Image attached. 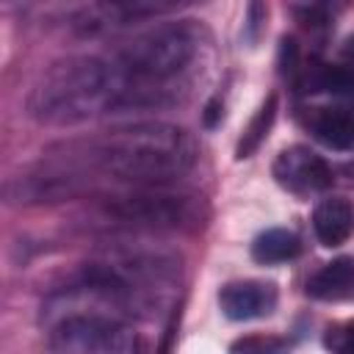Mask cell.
<instances>
[{"label":"cell","instance_id":"5bb4252c","mask_svg":"<svg viewBox=\"0 0 354 354\" xmlns=\"http://www.w3.org/2000/svg\"><path fill=\"white\" fill-rule=\"evenodd\" d=\"M310 91H324L337 100L354 102V69L351 66H318L310 75Z\"/></svg>","mask_w":354,"mask_h":354},{"label":"cell","instance_id":"2e32d148","mask_svg":"<svg viewBox=\"0 0 354 354\" xmlns=\"http://www.w3.org/2000/svg\"><path fill=\"white\" fill-rule=\"evenodd\" d=\"M326 346L329 348H337V351H354V324H346L340 329H329L326 335Z\"/></svg>","mask_w":354,"mask_h":354},{"label":"cell","instance_id":"8992f818","mask_svg":"<svg viewBox=\"0 0 354 354\" xmlns=\"http://www.w3.org/2000/svg\"><path fill=\"white\" fill-rule=\"evenodd\" d=\"M191 3L196 0H94L77 17V28H83L86 33H102V30L124 28L130 22L174 14Z\"/></svg>","mask_w":354,"mask_h":354},{"label":"cell","instance_id":"52a82bcc","mask_svg":"<svg viewBox=\"0 0 354 354\" xmlns=\"http://www.w3.org/2000/svg\"><path fill=\"white\" fill-rule=\"evenodd\" d=\"M271 174L285 191L299 194V196L326 191L335 183L329 163L321 155H315L310 147H301V144L282 149L271 166Z\"/></svg>","mask_w":354,"mask_h":354},{"label":"cell","instance_id":"ac0fdd59","mask_svg":"<svg viewBox=\"0 0 354 354\" xmlns=\"http://www.w3.org/2000/svg\"><path fill=\"white\" fill-rule=\"evenodd\" d=\"M216 119H221V102H218V100H213V102L205 108V124H207V127H213V124H216Z\"/></svg>","mask_w":354,"mask_h":354},{"label":"cell","instance_id":"7a4b0ae2","mask_svg":"<svg viewBox=\"0 0 354 354\" xmlns=\"http://www.w3.org/2000/svg\"><path fill=\"white\" fill-rule=\"evenodd\" d=\"M210 47V33L194 19L158 25L122 50L108 64L113 75L111 111L166 108L191 91L196 64Z\"/></svg>","mask_w":354,"mask_h":354},{"label":"cell","instance_id":"d6986e66","mask_svg":"<svg viewBox=\"0 0 354 354\" xmlns=\"http://www.w3.org/2000/svg\"><path fill=\"white\" fill-rule=\"evenodd\" d=\"M343 58H346L348 64H354V36H351V39L343 44Z\"/></svg>","mask_w":354,"mask_h":354},{"label":"cell","instance_id":"5b68a950","mask_svg":"<svg viewBox=\"0 0 354 354\" xmlns=\"http://www.w3.org/2000/svg\"><path fill=\"white\" fill-rule=\"evenodd\" d=\"M50 348L64 354H133L141 340L116 310L100 307L58 315L50 329Z\"/></svg>","mask_w":354,"mask_h":354},{"label":"cell","instance_id":"ba28073f","mask_svg":"<svg viewBox=\"0 0 354 354\" xmlns=\"http://www.w3.org/2000/svg\"><path fill=\"white\" fill-rule=\"evenodd\" d=\"M277 285L274 282H260V279H241V282H227L218 290V307L230 321H252L271 315L277 307Z\"/></svg>","mask_w":354,"mask_h":354},{"label":"cell","instance_id":"9c48e42d","mask_svg":"<svg viewBox=\"0 0 354 354\" xmlns=\"http://www.w3.org/2000/svg\"><path fill=\"white\" fill-rule=\"evenodd\" d=\"M313 230H315V238L321 241V246H343L351 232H354V207L348 199H340V196H329V199H321L313 210Z\"/></svg>","mask_w":354,"mask_h":354},{"label":"cell","instance_id":"e0dca14e","mask_svg":"<svg viewBox=\"0 0 354 354\" xmlns=\"http://www.w3.org/2000/svg\"><path fill=\"white\" fill-rule=\"evenodd\" d=\"M249 348H285L282 340H271V337H246L232 343V351H249Z\"/></svg>","mask_w":354,"mask_h":354},{"label":"cell","instance_id":"4fadbf2b","mask_svg":"<svg viewBox=\"0 0 354 354\" xmlns=\"http://www.w3.org/2000/svg\"><path fill=\"white\" fill-rule=\"evenodd\" d=\"M274 119H277V94H268L263 100V105L257 108V113L252 116V122L243 127V136L238 138V147H235V158L238 160H246L260 149V144L266 141L268 130L274 127Z\"/></svg>","mask_w":354,"mask_h":354},{"label":"cell","instance_id":"6da1fadb","mask_svg":"<svg viewBox=\"0 0 354 354\" xmlns=\"http://www.w3.org/2000/svg\"><path fill=\"white\" fill-rule=\"evenodd\" d=\"M196 155L199 149L188 130L166 122H141L108 130L80 147H69L50 169L64 174L75 191H80L86 171L105 174L116 183L158 188L191 171Z\"/></svg>","mask_w":354,"mask_h":354},{"label":"cell","instance_id":"3957f363","mask_svg":"<svg viewBox=\"0 0 354 354\" xmlns=\"http://www.w3.org/2000/svg\"><path fill=\"white\" fill-rule=\"evenodd\" d=\"M113 75L108 58L75 55L53 64L28 97V113L44 124H77L111 111Z\"/></svg>","mask_w":354,"mask_h":354},{"label":"cell","instance_id":"277c9868","mask_svg":"<svg viewBox=\"0 0 354 354\" xmlns=\"http://www.w3.org/2000/svg\"><path fill=\"white\" fill-rule=\"evenodd\" d=\"M97 216L111 227L124 230H147V232H163V230H199L205 224V202L202 196L191 194H166V191H133L122 196H105L97 205Z\"/></svg>","mask_w":354,"mask_h":354},{"label":"cell","instance_id":"9a60e30c","mask_svg":"<svg viewBox=\"0 0 354 354\" xmlns=\"http://www.w3.org/2000/svg\"><path fill=\"white\" fill-rule=\"evenodd\" d=\"M263 22H266V3L263 0H252L249 11H246V41L249 44H254L260 39Z\"/></svg>","mask_w":354,"mask_h":354},{"label":"cell","instance_id":"30bf717a","mask_svg":"<svg viewBox=\"0 0 354 354\" xmlns=\"http://www.w3.org/2000/svg\"><path fill=\"white\" fill-rule=\"evenodd\" d=\"M310 130L321 144L332 149H351L354 147V102L315 108L310 113Z\"/></svg>","mask_w":354,"mask_h":354},{"label":"cell","instance_id":"8fae6325","mask_svg":"<svg viewBox=\"0 0 354 354\" xmlns=\"http://www.w3.org/2000/svg\"><path fill=\"white\" fill-rule=\"evenodd\" d=\"M354 288V257H335L307 279V296L318 301H340Z\"/></svg>","mask_w":354,"mask_h":354},{"label":"cell","instance_id":"7c38bea8","mask_svg":"<svg viewBox=\"0 0 354 354\" xmlns=\"http://www.w3.org/2000/svg\"><path fill=\"white\" fill-rule=\"evenodd\" d=\"M301 252V241L293 230H266L252 241V257L263 266H274V263H288L293 257H299Z\"/></svg>","mask_w":354,"mask_h":354}]
</instances>
